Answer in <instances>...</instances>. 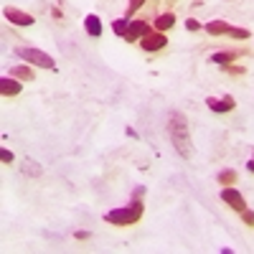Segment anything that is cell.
<instances>
[{
    "label": "cell",
    "instance_id": "8",
    "mask_svg": "<svg viewBox=\"0 0 254 254\" xmlns=\"http://www.w3.org/2000/svg\"><path fill=\"white\" fill-rule=\"evenodd\" d=\"M5 18L10 20L13 26H33L36 23L31 13H23V10H18V8H5Z\"/></svg>",
    "mask_w": 254,
    "mask_h": 254
},
{
    "label": "cell",
    "instance_id": "6",
    "mask_svg": "<svg viewBox=\"0 0 254 254\" xmlns=\"http://www.w3.org/2000/svg\"><path fill=\"white\" fill-rule=\"evenodd\" d=\"M206 104H208V110H211V112H216V115H226V112H231V110L237 107L234 97H221V99L208 97V99H206Z\"/></svg>",
    "mask_w": 254,
    "mask_h": 254
},
{
    "label": "cell",
    "instance_id": "2",
    "mask_svg": "<svg viewBox=\"0 0 254 254\" xmlns=\"http://www.w3.org/2000/svg\"><path fill=\"white\" fill-rule=\"evenodd\" d=\"M140 216H142V201H140V196H135L130 206L107 211V214H104V221L112 224V226H132V224L140 221Z\"/></svg>",
    "mask_w": 254,
    "mask_h": 254
},
{
    "label": "cell",
    "instance_id": "21",
    "mask_svg": "<svg viewBox=\"0 0 254 254\" xmlns=\"http://www.w3.org/2000/svg\"><path fill=\"white\" fill-rule=\"evenodd\" d=\"M142 3H145V0H130V13L140 10V8H142Z\"/></svg>",
    "mask_w": 254,
    "mask_h": 254
},
{
    "label": "cell",
    "instance_id": "7",
    "mask_svg": "<svg viewBox=\"0 0 254 254\" xmlns=\"http://www.w3.org/2000/svg\"><path fill=\"white\" fill-rule=\"evenodd\" d=\"M147 33H150V23H147V20H130V28L125 33V41H140Z\"/></svg>",
    "mask_w": 254,
    "mask_h": 254
},
{
    "label": "cell",
    "instance_id": "10",
    "mask_svg": "<svg viewBox=\"0 0 254 254\" xmlns=\"http://www.w3.org/2000/svg\"><path fill=\"white\" fill-rule=\"evenodd\" d=\"M206 31L211 36H229L231 26L226 23V20H211V23H206Z\"/></svg>",
    "mask_w": 254,
    "mask_h": 254
},
{
    "label": "cell",
    "instance_id": "23",
    "mask_svg": "<svg viewBox=\"0 0 254 254\" xmlns=\"http://www.w3.org/2000/svg\"><path fill=\"white\" fill-rule=\"evenodd\" d=\"M247 171H249V173H254V158H252V160L247 163Z\"/></svg>",
    "mask_w": 254,
    "mask_h": 254
},
{
    "label": "cell",
    "instance_id": "17",
    "mask_svg": "<svg viewBox=\"0 0 254 254\" xmlns=\"http://www.w3.org/2000/svg\"><path fill=\"white\" fill-rule=\"evenodd\" d=\"M23 173H26V176L38 178V176H41V165H38V163H33V160H26V163H23Z\"/></svg>",
    "mask_w": 254,
    "mask_h": 254
},
{
    "label": "cell",
    "instance_id": "14",
    "mask_svg": "<svg viewBox=\"0 0 254 254\" xmlns=\"http://www.w3.org/2000/svg\"><path fill=\"white\" fill-rule=\"evenodd\" d=\"M10 76H15L20 81H33V69L31 66H13L10 69Z\"/></svg>",
    "mask_w": 254,
    "mask_h": 254
},
{
    "label": "cell",
    "instance_id": "4",
    "mask_svg": "<svg viewBox=\"0 0 254 254\" xmlns=\"http://www.w3.org/2000/svg\"><path fill=\"white\" fill-rule=\"evenodd\" d=\"M221 201H224L226 206H231L234 211H239V214H242V211L247 208V201H244V196L239 193L237 188H231V186H226V188L221 190Z\"/></svg>",
    "mask_w": 254,
    "mask_h": 254
},
{
    "label": "cell",
    "instance_id": "9",
    "mask_svg": "<svg viewBox=\"0 0 254 254\" xmlns=\"http://www.w3.org/2000/svg\"><path fill=\"white\" fill-rule=\"evenodd\" d=\"M20 89H23V84L15 81V76L0 79V92H3V97H15V94H20Z\"/></svg>",
    "mask_w": 254,
    "mask_h": 254
},
{
    "label": "cell",
    "instance_id": "1",
    "mask_svg": "<svg viewBox=\"0 0 254 254\" xmlns=\"http://www.w3.org/2000/svg\"><path fill=\"white\" fill-rule=\"evenodd\" d=\"M168 135H171V142L178 150L181 158H190L193 155V145H190V132H188V120L183 112H171L168 115Z\"/></svg>",
    "mask_w": 254,
    "mask_h": 254
},
{
    "label": "cell",
    "instance_id": "20",
    "mask_svg": "<svg viewBox=\"0 0 254 254\" xmlns=\"http://www.w3.org/2000/svg\"><path fill=\"white\" fill-rule=\"evenodd\" d=\"M186 28H188V31H198V28H201V23H198V20H193V18H190V20H186Z\"/></svg>",
    "mask_w": 254,
    "mask_h": 254
},
{
    "label": "cell",
    "instance_id": "12",
    "mask_svg": "<svg viewBox=\"0 0 254 254\" xmlns=\"http://www.w3.org/2000/svg\"><path fill=\"white\" fill-rule=\"evenodd\" d=\"M237 51H219V54H214V56H211V61H214V64H221V66H229V64L231 61H237Z\"/></svg>",
    "mask_w": 254,
    "mask_h": 254
},
{
    "label": "cell",
    "instance_id": "11",
    "mask_svg": "<svg viewBox=\"0 0 254 254\" xmlns=\"http://www.w3.org/2000/svg\"><path fill=\"white\" fill-rule=\"evenodd\" d=\"M84 28H87L89 36L99 38V36H102V20H99L97 15H87V18H84Z\"/></svg>",
    "mask_w": 254,
    "mask_h": 254
},
{
    "label": "cell",
    "instance_id": "3",
    "mask_svg": "<svg viewBox=\"0 0 254 254\" xmlns=\"http://www.w3.org/2000/svg\"><path fill=\"white\" fill-rule=\"evenodd\" d=\"M15 56L23 59L28 64H33V66H41V69H56V61L41 49H31V46H18L15 49Z\"/></svg>",
    "mask_w": 254,
    "mask_h": 254
},
{
    "label": "cell",
    "instance_id": "15",
    "mask_svg": "<svg viewBox=\"0 0 254 254\" xmlns=\"http://www.w3.org/2000/svg\"><path fill=\"white\" fill-rule=\"evenodd\" d=\"M127 28H130V18H117L115 23H112V31H115V33H117L120 38H125Z\"/></svg>",
    "mask_w": 254,
    "mask_h": 254
},
{
    "label": "cell",
    "instance_id": "16",
    "mask_svg": "<svg viewBox=\"0 0 254 254\" xmlns=\"http://www.w3.org/2000/svg\"><path fill=\"white\" fill-rule=\"evenodd\" d=\"M216 181H219V183H224V186L237 183V171H231V168H226V171H221V173L216 176Z\"/></svg>",
    "mask_w": 254,
    "mask_h": 254
},
{
    "label": "cell",
    "instance_id": "5",
    "mask_svg": "<svg viewBox=\"0 0 254 254\" xmlns=\"http://www.w3.org/2000/svg\"><path fill=\"white\" fill-rule=\"evenodd\" d=\"M165 44H168V38H165L160 31H155V33L150 31L147 36H142V38H140V46H142L145 51H160Z\"/></svg>",
    "mask_w": 254,
    "mask_h": 254
},
{
    "label": "cell",
    "instance_id": "18",
    "mask_svg": "<svg viewBox=\"0 0 254 254\" xmlns=\"http://www.w3.org/2000/svg\"><path fill=\"white\" fill-rule=\"evenodd\" d=\"M242 219H244V224H247V226H254V211L244 208V211H242Z\"/></svg>",
    "mask_w": 254,
    "mask_h": 254
},
{
    "label": "cell",
    "instance_id": "22",
    "mask_svg": "<svg viewBox=\"0 0 254 254\" xmlns=\"http://www.w3.org/2000/svg\"><path fill=\"white\" fill-rule=\"evenodd\" d=\"M76 239H89V231H76Z\"/></svg>",
    "mask_w": 254,
    "mask_h": 254
},
{
    "label": "cell",
    "instance_id": "13",
    "mask_svg": "<svg viewBox=\"0 0 254 254\" xmlns=\"http://www.w3.org/2000/svg\"><path fill=\"white\" fill-rule=\"evenodd\" d=\"M173 23H176V15H173V13H163V15H158V18H155V28H158V31H168V28H173Z\"/></svg>",
    "mask_w": 254,
    "mask_h": 254
},
{
    "label": "cell",
    "instance_id": "24",
    "mask_svg": "<svg viewBox=\"0 0 254 254\" xmlns=\"http://www.w3.org/2000/svg\"><path fill=\"white\" fill-rule=\"evenodd\" d=\"M252 158H254V153H252Z\"/></svg>",
    "mask_w": 254,
    "mask_h": 254
},
{
    "label": "cell",
    "instance_id": "19",
    "mask_svg": "<svg viewBox=\"0 0 254 254\" xmlns=\"http://www.w3.org/2000/svg\"><path fill=\"white\" fill-rule=\"evenodd\" d=\"M0 160H3L5 165H10V163H13V153L8 150V147H3V150H0Z\"/></svg>",
    "mask_w": 254,
    "mask_h": 254
}]
</instances>
